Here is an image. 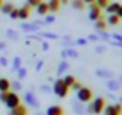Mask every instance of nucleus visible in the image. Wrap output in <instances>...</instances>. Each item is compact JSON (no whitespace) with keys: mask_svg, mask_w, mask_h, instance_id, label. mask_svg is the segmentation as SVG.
Listing matches in <instances>:
<instances>
[{"mask_svg":"<svg viewBox=\"0 0 122 115\" xmlns=\"http://www.w3.org/2000/svg\"><path fill=\"white\" fill-rule=\"evenodd\" d=\"M104 108H106V101H104V97H93V99L88 103V113L102 115Z\"/></svg>","mask_w":122,"mask_h":115,"instance_id":"f257e3e1","label":"nucleus"},{"mask_svg":"<svg viewBox=\"0 0 122 115\" xmlns=\"http://www.w3.org/2000/svg\"><path fill=\"white\" fill-rule=\"evenodd\" d=\"M52 92H54V95H56V97H61V99H65V97H68L70 88L65 84L63 77H59V79L54 81V84H52Z\"/></svg>","mask_w":122,"mask_h":115,"instance_id":"f03ea898","label":"nucleus"},{"mask_svg":"<svg viewBox=\"0 0 122 115\" xmlns=\"http://www.w3.org/2000/svg\"><path fill=\"white\" fill-rule=\"evenodd\" d=\"M76 99L79 101V103H83V104H88L93 99V92H92V88H88V86H81L76 92Z\"/></svg>","mask_w":122,"mask_h":115,"instance_id":"7ed1b4c3","label":"nucleus"},{"mask_svg":"<svg viewBox=\"0 0 122 115\" xmlns=\"http://www.w3.org/2000/svg\"><path fill=\"white\" fill-rule=\"evenodd\" d=\"M2 104H4L7 110H13V108H16V106L20 104V95H18L16 92H13V90H9L7 95H5V101H4Z\"/></svg>","mask_w":122,"mask_h":115,"instance_id":"20e7f679","label":"nucleus"},{"mask_svg":"<svg viewBox=\"0 0 122 115\" xmlns=\"http://www.w3.org/2000/svg\"><path fill=\"white\" fill-rule=\"evenodd\" d=\"M88 18H90L92 22H95V20L102 18V9L97 7L95 4H90V5H88Z\"/></svg>","mask_w":122,"mask_h":115,"instance_id":"39448f33","label":"nucleus"},{"mask_svg":"<svg viewBox=\"0 0 122 115\" xmlns=\"http://www.w3.org/2000/svg\"><path fill=\"white\" fill-rule=\"evenodd\" d=\"M102 115H122V104L115 103V104H106Z\"/></svg>","mask_w":122,"mask_h":115,"instance_id":"423d86ee","label":"nucleus"},{"mask_svg":"<svg viewBox=\"0 0 122 115\" xmlns=\"http://www.w3.org/2000/svg\"><path fill=\"white\" fill-rule=\"evenodd\" d=\"M29 113V110H27V106L25 104H22L20 103L16 108H13V110H9V113L7 115H27Z\"/></svg>","mask_w":122,"mask_h":115,"instance_id":"0eeeda50","label":"nucleus"},{"mask_svg":"<svg viewBox=\"0 0 122 115\" xmlns=\"http://www.w3.org/2000/svg\"><path fill=\"white\" fill-rule=\"evenodd\" d=\"M30 9H32V7H30V5H22V7H18V18L20 20H27V18H29V16H30Z\"/></svg>","mask_w":122,"mask_h":115,"instance_id":"6e6552de","label":"nucleus"},{"mask_svg":"<svg viewBox=\"0 0 122 115\" xmlns=\"http://www.w3.org/2000/svg\"><path fill=\"white\" fill-rule=\"evenodd\" d=\"M34 9H36V13H38L40 16H45V15H49V13H50V11H49V4H47V2H43V0L36 5Z\"/></svg>","mask_w":122,"mask_h":115,"instance_id":"1a4fd4ad","label":"nucleus"},{"mask_svg":"<svg viewBox=\"0 0 122 115\" xmlns=\"http://www.w3.org/2000/svg\"><path fill=\"white\" fill-rule=\"evenodd\" d=\"M45 115H63V106H59V104H52V106L47 108Z\"/></svg>","mask_w":122,"mask_h":115,"instance_id":"9d476101","label":"nucleus"},{"mask_svg":"<svg viewBox=\"0 0 122 115\" xmlns=\"http://www.w3.org/2000/svg\"><path fill=\"white\" fill-rule=\"evenodd\" d=\"M40 27H41V22H38V23H23L22 29H25V31H30V32H38V31H40Z\"/></svg>","mask_w":122,"mask_h":115,"instance_id":"9b49d317","label":"nucleus"},{"mask_svg":"<svg viewBox=\"0 0 122 115\" xmlns=\"http://www.w3.org/2000/svg\"><path fill=\"white\" fill-rule=\"evenodd\" d=\"M11 90V81L7 77H0V92H9Z\"/></svg>","mask_w":122,"mask_h":115,"instance_id":"f8f14e48","label":"nucleus"},{"mask_svg":"<svg viewBox=\"0 0 122 115\" xmlns=\"http://www.w3.org/2000/svg\"><path fill=\"white\" fill-rule=\"evenodd\" d=\"M47 4H49V11L50 13H57V11H59V7H61L59 0H49Z\"/></svg>","mask_w":122,"mask_h":115,"instance_id":"ddd939ff","label":"nucleus"},{"mask_svg":"<svg viewBox=\"0 0 122 115\" xmlns=\"http://www.w3.org/2000/svg\"><path fill=\"white\" fill-rule=\"evenodd\" d=\"M118 5H120V4H117V2H110V4L104 7V11H106L108 15H115V13H117V9H118Z\"/></svg>","mask_w":122,"mask_h":115,"instance_id":"4468645a","label":"nucleus"},{"mask_svg":"<svg viewBox=\"0 0 122 115\" xmlns=\"http://www.w3.org/2000/svg\"><path fill=\"white\" fill-rule=\"evenodd\" d=\"M25 101H27V104H32V106H34V108H38L40 106V103H38V99H36V97L34 95H32V94H25Z\"/></svg>","mask_w":122,"mask_h":115,"instance_id":"2eb2a0df","label":"nucleus"},{"mask_svg":"<svg viewBox=\"0 0 122 115\" xmlns=\"http://www.w3.org/2000/svg\"><path fill=\"white\" fill-rule=\"evenodd\" d=\"M106 23H108V25H118V23H120V18H118L117 15H108Z\"/></svg>","mask_w":122,"mask_h":115,"instance_id":"dca6fc26","label":"nucleus"},{"mask_svg":"<svg viewBox=\"0 0 122 115\" xmlns=\"http://www.w3.org/2000/svg\"><path fill=\"white\" fill-rule=\"evenodd\" d=\"M70 4H72V7L77 9V11H83V9L86 7V4H84L83 0H70Z\"/></svg>","mask_w":122,"mask_h":115,"instance_id":"f3484780","label":"nucleus"},{"mask_svg":"<svg viewBox=\"0 0 122 115\" xmlns=\"http://www.w3.org/2000/svg\"><path fill=\"white\" fill-rule=\"evenodd\" d=\"M106 27H108V23H106V20H104V18L95 20V29H97V31H106Z\"/></svg>","mask_w":122,"mask_h":115,"instance_id":"a211bd4d","label":"nucleus"},{"mask_svg":"<svg viewBox=\"0 0 122 115\" xmlns=\"http://www.w3.org/2000/svg\"><path fill=\"white\" fill-rule=\"evenodd\" d=\"M13 9H15V5H13L11 2H4V4H2V7H0V11L4 13V15H9Z\"/></svg>","mask_w":122,"mask_h":115,"instance_id":"6ab92c4d","label":"nucleus"},{"mask_svg":"<svg viewBox=\"0 0 122 115\" xmlns=\"http://www.w3.org/2000/svg\"><path fill=\"white\" fill-rule=\"evenodd\" d=\"M61 56H63V58H77L79 54H77L74 49H66V50H63V52H61Z\"/></svg>","mask_w":122,"mask_h":115,"instance_id":"aec40b11","label":"nucleus"},{"mask_svg":"<svg viewBox=\"0 0 122 115\" xmlns=\"http://www.w3.org/2000/svg\"><path fill=\"white\" fill-rule=\"evenodd\" d=\"M66 70H68V61L63 59V61L57 65V74H63V72H66Z\"/></svg>","mask_w":122,"mask_h":115,"instance_id":"412c9836","label":"nucleus"},{"mask_svg":"<svg viewBox=\"0 0 122 115\" xmlns=\"http://www.w3.org/2000/svg\"><path fill=\"white\" fill-rule=\"evenodd\" d=\"M63 81H65V84L70 88V86H72V84L76 83L77 79H76V76H70V74H68V76H65V77H63Z\"/></svg>","mask_w":122,"mask_h":115,"instance_id":"4be33fe9","label":"nucleus"},{"mask_svg":"<svg viewBox=\"0 0 122 115\" xmlns=\"http://www.w3.org/2000/svg\"><path fill=\"white\" fill-rule=\"evenodd\" d=\"M108 88L115 92V90H118V88H120V84H118L115 79H108Z\"/></svg>","mask_w":122,"mask_h":115,"instance_id":"5701e85b","label":"nucleus"},{"mask_svg":"<svg viewBox=\"0 0 122 115\" xmlns=\"http://www.w3.org/2000/svg\"><path fill=\"white\" fill-rule=\"evenodd\" d=\"M20 67H22V58H20V56H16L15 59H13V70L16 72V70H18Z\"/></svg>","mask_w":122,"mask_h":115,"instance_id":"b1692460","label":"nucleus"},{"mask_svg":"<svg viewBox=\"0 0 122 115\" xmlns=\"http://www.w3.org/2000/svg\"><path fill=\"white\" fill-rule=\"evenodd\" d=\"M95 74H97L99 77H108V79H111V76H113V74H111L110 70H97Z\"/></svg>","mask_w":122,"mask_h":115,"instance_id":"393cba45","label":"nucleus"},{"mask_svg":"<svg viewBox=\"0 0 122 115\" xmlns=\"http://www.w3.org/2000/svg\"><path fill=\"white\" fill-rule=\"evenodd\" d=\"M108 4H110V0H95V5H97V7H101L102 11H104V7H106Z\"/></svg>","mask_w":122,"mask_h":115,"instance_id":"a878e982","label":"nucleus"},{"mask_svg":"<svg viewBox=\"0 0 122 115\" xmlns=\"http://www.w3.org/2000/svg\"><path fill=\"white\" fill-rule=\"evenodd\" d=\"M11 88H13V92H18V90H22V83L15 81V83H11Z\"/></svg>","mask_w":122,"mask_h":115,"instance_id":"bb28decb","label":"nucleus"},{"mask_svg":"<svg viewBox=\"0 0 122 115\" xmlns=\"http://www.w3.org/2000/svg\"><path fill=\"white\" fill-rule=\"evenodd\" d=\"M16 72H18V79H23V77H25V76H27V70H25V68H23V67H20V68H18V70H16Z\"/></svg>","mask_w":122,"mask_h":115,"instance_id":"cd10ccee","label":"nucleus"},{"mask_svg":"<svg viewBox=\"0 0 122 115\" xmlns=\"http://www.w3.org/2000/svg\"><path fill=\"white\" fill-rule=\"evenodd\" d=\"M40 2H41V0H27V5H30V7L34 9V7H36V5H38V4H40Z\"/></svg>","mask_w":122,"mask_h":115,"instance_id":"c85d7f7f","label":"nucleus"},{"mask_svg":"<svg viewBox=\"0 0 122 115\" xmlns=\"http://www.w3.org/2000/svg\"><path fill=\"white\" fill-rule=\"evenodd\" d=\"M54 22V16L52 15H45V22H41V25L43 23H52Z\"/></svg>","mask_w":122,"mask_h":115,"instance_id":"c756f323","label":"nucleus"},{"mask_svg":"<svg viewBox=\"0 0 122 115\" xmlns=\"http://www.w3.org/2000/svg\"><path fill=\"white\" fill-rule=\"evenodd\" d=\"M81 86H83V84H81V83H79V81H76V83H74V84H72V86H70V90H76V92H77V90H79V88H81Z\"/></svg>","mask_w":122,"mask_h":115,"instance_id":"7c9ffc66","label":"nucleus"},{"mask_svg":"<svg viewBox=\"0 0 122 115\" xmlns=\"http://www.w3.org/2000/svg\"><path fill=\"white\" fill-rule=\"evenodd\" d=\"M9 16H11V18H13V20H16V18H18V9H16V7H15V9H13V11H11V13H9Z\"/></svg>","mask_w":122,"mask_h":115,"instance_id":"2f4dec72","label":"nucleus"},{"mask_svg":"<svg viewBox=\"0 0 122 115\" xmlns=\"http://www.w3.org/2000/svg\"><path fill=\"white\" fill-rule=\"evenodd\" d=\"M7 36H9V38H13V40H16V38H18V34H16V32L13 31V29H9V31H7Z\"/></svg>","mask_w":122,"mask_h":115,"instance_id":"473e14b6","label":"nucleus"},{"mask_svg":"<svg viewBox=\"0 0 122 115\" xmlns=\"http://www.w3.org/2000/svg\"><path fill=\"white\" fill-rule=\"evenodd\" d=\"M99 36H101L102 40H110V38H111V36L108 34V32H104V31H99Z\"/></svg>","mask_w":122,"mask_h":115,"instance_id":"72a5a7b5","label":"nucleus"},{"mask_svg":"<svg viewBox=\"0 0 122 115\" xmlns=\"http://www.w3.org/2000/svg\"><path fill=\"white\" fill-rule=\"evenodd\" d=\"M74 43H76V45H86V43H88V40H83V38H79V40H76Z\"/></svg>","mask_w":122,"mask_h":115,"instance_id":"f704fd0d","label":"nucleus"},{"mask_svg":"<svg viewBox=\"0 0 122 115\" xmlns=\"http://www.w3.org/2000/svg\"><path fill=\"white\" fill-rule=\"evenodd\" d=\"M41 36H45V38H50V40H56V38H57L56 34H50V32H41Z\"/></svg>","mask_w":122,"mask_h":115,"instance_id":"c9c22d12","label":"nucleus"},{"mask_svg":"<svg viewBox=\"0 0 122 115\" xmlns=\"http://www.w3.org/2000/svg\"><path fill=\"white\" fill-rule=\"evenodd\" d=\"M7 58H4V56H2V58H0V67H7Z\"/></svg>","mask_w":122,"mask_h":115,"instance_id":"e433bc0d","label":"nucleus"},{"mask_svg":"<svg viewBox=\"0 0 122 115\" xmlns=\"http://www.w3.org/2000/svg\"><path fill=\"white\" fill-rule=\"evenodd\" d=\"M115 15H117V16H118V18H120V20H122V4H120V5H118V9H117V13H115Z\"/></svg>","mask_w":122,"mask_h":115,"instance_id":"4c0bfd02","label":"nucleus"},{"mask_svg":"<svg viewBox=\"0 0 122 115\" xmlns=\"http://www.w3.org/2000/svg\"><path fill=\"white\" fill-rule=\"evenodd\" d=\"M41 49H43V50H49V43L43 42V43H41Z\"/></svg>","mask_w":122,"mask_h":115,"instance_id":"58836bf2","label":"nucleus"},{"mask_svg":"<svg viewBox=\"0 0 122 115\" xmlns=\"http://www.w3.org/2000/svg\"><path fill=\"white\" fill-rule=\"evenodd\" d=\"M41 67H43V61H38V63H36V70H41Z\"/></svg>","mask_w":122,"mask_h":115,"instance_id":"ea45409f","label":"nucleus"},{"mask_svg":"<svg viewBox=\"0 0 122 115\" xmlns=\"http://www.w3.org/2000/svg\"><path fill=\"white\" fill-rule=\"evenodd\" d=\"M88 40H92V42H95V40H99L95 34H92V36H88Z\"/></svg>","mask_w":122,"mask_h":115,"instance_id":"a19ab883","label":"nucleus"},{"mask_svg":"<svg viewBox=\"0 0 122 115\" xmlns=\"http://www.w3.org/2000/svg\"><path fill=\"white\" fill-rule=\"evenodd\" d=\"M83 2H84V4H88V5H90V4H95V0H83Z\"/></svg>","mask_w":122,"mask_h":115,"instance_id":"79ce46f5","label":"nucleus"},{"mask_svg":"<svg viewBox=\"0 0 122 115\" xmlns=\"http://www.w3.org/2000/svg\"><path fill=\"white\" fill-rule=\"evenodd\" d=\"M59 2H61V5L63 4H70V0H59Z\"/></svg>","mask_w":122,"mask_h":115,"instance_id":"37998d69","label":"nucleus"},{"mask_svg":"<svg viewBox=\"0 0 122 115\" xmlns=\"http://www.w3.org/2000/svg\"><path fill=\"white\" fill-rule=\"evenodd\" d=\"M5 49V43H0V50H4Z\"/></svg>","mask_w":122,"mask_h":115,"instance_id":"c03bdc74","label":"nucleus"},{"mask_svg":"<svg viewBox=\"0 0 122 115\" xmlns=\"http://www.w3.org/2000/svg\"><path fill=\"white\" fill-rule=\"evenodd\" d=\"M2 4H4V0H0V7H2Z\"/></svg>","mask_w":122,"mask_h":115,"instance_id":"a18cd8bd","label":"nucleus"}]
</instances>
